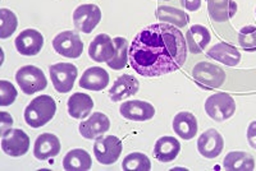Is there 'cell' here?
<instances>
[{
  "mask_svg": "<svg viewBox=\"0 0 256 171\" xmlns=\"http://www.w3.org/2000/svg\"><path fill=\"white\" fill-rule=\"evenodd\" d=\"M248 141L251 147L256 150V122H252L248 128Z\"/></svg>",
  "mask_w": 256,
  "mask_h": 171,
  "instance_id": "cell-33",
  "label": "cell"
},
{
  "mask_svg": "<svg viewBox=\"0 0 256 171\" xmlns=\"http://www.w3.org/2000/svg\"><path fill=\"white\" fill-rule=\"evenodd\" d=\"M138 87H140L138 81L134 76L123 74L120 78L116 79L113 87L109 90V99L113 102H120L130 96L136 95Z\"/></svg>",
  "mask_w": 256,
  "mask_h": 171,
  "instance_id": "cell-17",
  "label": "cell"
},
{
  "mask_svg": "<svg viewBox=\"0 0 256 171\" xmlns=\"http://www.w3.org/2000/svg\"><path fill=\"white\" fill-rule=\"evenodd\" d=\"M13 124V118L10 115H9L8 113H6V111H3L2 113V133L3 132L6 131V128H10Z\"/></svg>",
  "mask_w": 256,
  "mask_h": 171,
  "instance_id": "cell-35",
  "label": "cell"
},
{
  "mask_svg": "<svg viewBox=\"0 0 256 171\" xmlns=\"http://www.w3.org/2000/svg\"><path fill=\"white\" fill-rule=\"evenodd\" d=\"M123 151L122 141L116 136H105L96 138L94 143V155L98 163L112 165L120 159Z\"/></svg>",
  "mask_w": 256,
  "mask_h": 171,
  "instance_id": "cell-6",
  "label": "cell"
},
{
  "mask_svg": "<svg viewBox=\"0 0 256 171\" xmlns=\"http://www.w3.org/2000/svg\"><path fill=\"white\" fill-rule=\"evenodd\" d=\"M18 20L14 13L9 9H0V38H8L14 33Z\"/></svg>",
  "mask_w": 256,
  "mask_h": 171,
  "instance_id": "cell-30",
  "label": "cell"
},
{
  "mask_svg": "<svg viewBox=\"0 0 256 171\" xmlns=\"http://www.w3.org/2000/svg\"><path fill=\"white\" fill-rule=\"evenodd\" d=\"M109 84V74L100 67H91L86 69L80 79V87L88 91H102Z\"/></svg>",
  "mask_w": 256,
  "mask_h": 171,
  "instance_id": "cell-18",
  "label": "cell"
},
{
  "mask_svg": "<svg viewBox=\"0 0 256 171\" xmlns=\"http://www.w3.org/2000/svg\"><path fill=\"white\" fill-rule=\"evenodd\" d=\"M180 4L187 10L191 12H196L201 6V0H180Z\"/></svg>",
  "mask_w": 256,
  "mask_h": 171,
  "instance_id": "cell-34",
  "label": "cell"
},
{
  "mask_svg": "<svg viewBox=\"0 0 256 171\" xmlns=\"http://www.w3.org/2000/svg\"><path fill=\"white\" fill-rule=\"evenodd\" d=\"M223 168L230 171H252L255 169V160L246 152L233 151L224 157Z\"/></svg>",
  "mask_w": 256,
  "mask_h": 171,
  "instance_id": "cell-26",
  "label": "cell"
},
{
  "mask_svg": "<svg viewBox=\"0 0 256 171\" xmlns=\"http://www.w3.org/2000/svg\"><path fill=\"white\" fill-rule=\"evenodd\" d=\"M180 151V143L174 137H162L154 146V156L163 164L172 163L177 159Z\"/></svg>",
  "mask_w": 256,
  "mask_h": 171,
  "instance_id": "cell-19",
  "label": "cell"
},
{
  "mask_svg": "<svg viewBox=\"0 0 256 171\" xmlns=\"http://www.w3.org/2000/svg\"><path fill=\"white\" fill-rule=\"evenodd\" d=\"M49 73L56 92L67 93L72 91L78 70L72 63H56L49 68Z\"/></svg>",
  "mask_w": 256,
  "mask_h": 171,
  "instance_id": "cell-7",
  "label": "cell"
},
{
  "mask_svg": "<svg viewBox=\"0 0 256 171\" xmlns=\"http://www.w3.org/2000/svg\"><path fill=\"white\" fill-rule=\"evenodd\" d=\"M30 138L22 129L9 128L2 133V150L12 157H20L28 152Z\"/></svg>",
  "mask_w": 256,
  "mask_h": 171,
  "instance_id": "cell-9",
  "label": "cell"
},
{
  "mask_svg": "<svg viewBox=\"0 0 256 171\" xmlns=\"http://www.w3.org/2000/svg\"><path fill=\"white\" fill-rule=\"evenodd\" d=\"M56 113V104L49 95L32 100L24 109V122L31 128H41L50 122Z\"/></svg>",
  "mask_w": 256,
  "mask_h": 171,
  "instance_id": "cell-2",
  "label": "cell"
},
{
  "mask_svg": "<svg viewBox=\"0 0 256 171\" xmlns=\"http://www.w3.org/2000/svg\"><path fill=\"white\" fill-rule=\"evenodd\" d=\"M158 19L164 22V23L173 24L176 27H184L188 23V14L184 13V10H180L177 8L172 6H159L156 10Z\"/></svg>",
  "mask_w": 256,
  "mask_h": 171,
  "instance_id": "cell-27",
  "label": "cell"
},
{
  "mask_svg": "<svg viewBox=\"0 0 256 171\" xmlns=\"http://www.w3.org/2000/svg\"><path fill=\"white\" fill-rule=\"evenodd\" d=\"M238 42L246 51L256 50V26L242 27L238 32Z\"/></svg>",
  "mask_w": 256,
  "mask_h": 171,
  "instance_id": "cell-31",
  "label": "cell"
},
{
  "mask_svg": "<svg viewBox=\"0 0 256 171\" xmlns=\"http://www.w3.org/2000/svg\"><path fill=\"white\" fill-rule=\"evenodd\" d=\"M60 147V141L58 137L52 133H42L36 138L34 155L40 161H45V160L58 156Z\"/></svg>",
  "mask_w": 256,
  "mask_h": 171,
  "instance_id": "cell-16",
  "label": "cell"
},
{
  "mask_svg": "<svg viewBox=\"0 0 256 171\" xmlns=\"http://www.w3.org/2000/svg\"><path fill=\"white\" fill-rule=\"evenodd\" d=\"M255 15H256V9H255Z\"/></svg>",
  "mask_w": 256,
  "mask_h": 171,
  "instance_id": "cell-36",
  "label": "cell"
},
{
  "mask_svg": "<svg viewBox=\"0 0 256 171\" xmlns=\"http://www.w3.org/2000/svg\"><path fill=\"white\" fill-rule=\"evenodd\" d=\"M114 45H116V55L112 60H109L108 67L114 70H120L127 65L128 61V42L124 37H116L114 38Z\"/></svg>",
  "mask_w": 256,
  "mask_h": 171,
  "instance_id": "cell-28",
  "label": "cell"
},
{
  "mask_svg": "<svg viewBox=\"0 0 256 171\" xmlns=\"http://www.w3.org/2000/svg\"><path fill=\"white\" fill-rule=\"evenodd\" d=\"M205 111L216 122H224L236 113V101L226 92H218L208 97Z\"/></svg>",
  "mask_w": 256,
  "mask_h": 171,
  "instance_id": "cell-5",
  "label": "cell"
},
{
  "mask_svg": "<svg viewBox=\"0 0 256 171\" xmlns=\"http://www.w3.org/2000/svg\"><path fill=\"white\" fill-rule=\"evenodd\" d=\"M198 120L195 115L188 111L178 113L173 119V131L182 140L190 141L198 133Z\"/></svg>",
  "mask_w": 256,
  "mask_h": 171,
  "instance_id": "cell-20",
  "label": "cell"
},
{
  "mask_svg": "<svg viewBox=\"0 0 256 171\" xmlns=\"http://www.w3.org/2000/svg\"><path fill=\"white\" fill-rule=\"evenodd\" d=\"M206 54L209 58L222 64H226L228 67H236L241 60V52L227 42H219V44L214 45Z\"/></svg>",
  "mask_w": 256,
  "mask_h": 171,
  "instance_id": "cell-21",
  "label": "cell"
},
{
  "mask_svg": "<svg viewBox=\"0 0 256 171\" xmlns=\"http://www.w3.org/2000/svg\"><path fill=\"white\" fill-rule=\"evenodd\" d=\"M16 49L20 55H38L44 46V36L34 28H27L17 36L14 41Z\"/></svg>",
  "mask_w": 256,
  "mask_h": 171,
  "instance_id": "cell-11",
  "label": "cell"
},
{
  "mask_svg": "<svg viewBox=\"0 0 256 171\" xmlns=\"http://www.w3.org/2000/svg\"><path fill=\"white\" fill-rule=\"evenodd\" d=\"M164 1H168V0H164Z\"/></svg>",
  "mask_w": 256,
  "mask_h": 171,
  "instance_id": "cell-37",
  "label": "cell"
},
{
  "mask_svg": "<svg viewBox=\"0 0 256 171\" xmlns=\"http://www.w3.org/2000/svg\"><path fill=\"white\" fill-rule=\"evenodd\" d=\"M17 99V90L10 82L0 81V105L9 106Z\"/></svg>",
  "mask_w": 256,
  "mask_h": 171,
  "instance_id": "cell-32",
  "label": "cell"
},
{
  "mask_svg": "<svg viewBox=\"0 0 256 171\" xmlns=\"http://www.w3.org/2000/svg\"><path fill=\"white\" fill-rule=\"evenodd\" d=\"M102 20V10L95 4H82L73 12V23L77 31L91 33Z\"/></svg>",
  "mask_w": 256,
  "mask_h": 171,
  "instance_id": "cell-10",
  "label": "cell"
},
{
  "mask_svg": "<svg viewBox=\"0 0 256 171\" xmlns=\"http://www.w3.org/2000/svg\"><path fill=\"white\" fill-rule=\"evenodd\" d=\"M110 128V120L105 114L94 113L88 119L84 120L80 124V133L86 140H96L100 136L109 131Z\"/></svg>",
  "mask_w": 256,
  "mask_h": 171,
  "instance_id": "cell-15",
  "label": "cell"
},
{
  "mask_svg": "<svg viewBox=\"0 0 256 171\" xmlns=\"http://www.w3.org/2000/svg\"><path fill=\"white\" fill-rule=\"evenodd\" d=\"M206 3L210 18L216 22H226L237 13L234 0H206Z\"/></svg>",
  "mask_w": 256,
  "mask_h": 171,
  "instance_id": "cell-24",
  "label": "cell"
},
{
  "mask_svg": "<svg viewBox=\"0 0 256 171\" xmlns=\"http://www.w3.org/2000/svg\"><path fill=\"white\" fill-rule=\"evenodd\" d=\"M92 166L90 154L82 148L68 152L63 159V168L67 171H88Z\"/></svg>",
  "mask_w": 256,
  "mask_h": 171,
  "instance_id": "cell-25",
  "label": "cell"
},
{
  "mask_svg": "<svg viewBox=\"0 0 256 171\" xmlns=\"http://www.w3.org/2000/svg\"><path fill=\"white\" fill-rule=\"evenodd\" d=\"M16 81L24 95H34L46 88V77L40 68L35 65H24L16 73Z\"/></svg>",
  "mask_w": 256,
  "mask_h": 171,
  "instance_id": "cell-4",
  "label": "cell"
},
{
  "mask_svg": "<svg viewBox=\"0 0 256 171\" xmlns=\"http://www.w3.org/2000/svg\"><path fill=\"white\" fill-rule=\"evenodd\" d=\"M210 32L205 26L195 24L186 32L187 47L192 54H200L210 42Z\"/></svg>",
  "mask_w": 256,
  "mask_h": 171,
  "instance_id": "cell-23",
  "label": "cell"
},
{
  "mask_svg": "<svg viewBox=\"0 0 256 171\" xmlns=\"http://www.w3.org/2000/svg\"><path fill=\"white\" fill-rule=\"evenodd\" d=\"M88 55L94 61L108 63L116 55V45L110 36L106 33H100L91 41L88 46Z\"/></svg>",
  "mask_w": 256,
  "mask_h": 171,
  "instance_id": "cell-14",
  "label": "cell"
},
{
  "mask_svg": "<svg viewBox=\"0 0 256 171\" xmlns=\"http://www.w3.org/2000/svg\"><path fill=\"white\" fill-rule=\"evenodd\" d=\"M52 47L59 55L70 59H77L82 55L84 42L77 32L63 31L54 37Z\"/></svg>",
  "mask_w": 256,
  "mask_h": 171,
  "instance_id": "cell-8",
  "label": "cell"
},
{
  "mask_svg": "<svg viewBox=\"0 0 256 171\" xmlns=\"http://www.w3.org/2000/svg\"><path fill=\"white\" fill-rule=\"evenodd\" d=\"M224 148L223 137L216 129H208L198 137V150L205 159H216Z\"/></svg>",
  "mask_w": 256,
  "mask_h": 171,
  "instance_id": "cell-13",
  "label": "cell"
},
{
  "mask_svg": "<svg viewBox=\"0 0 256 171\" xmlns=\"http://www.w3.org/2000/svg\"><path fill=\"white\" fill-rule=\"evenodd\" d=\"M130 63L142 77H159L177 72L187 59L184 33L169 23H154L141 29L132 41Z\"/></svg>",
  "mask_w": 256,
  "mask_h": 171,
  "instance_id": "cell-1",
  "label": "cell"
},
{
  "mask_svg": "<svg viewBox=\"0 0 256 171\" xmlns=\"http://www.w3.org/2000/svg\"><path fill=\"white\" fill-rule=\"evenodd\" d=\"M122 169L126 171H148L152 170V163L146 155L141 152H134L124 157Z\"/></svg>",
  "mask_w": 256,
  "mask_h": 171,
  "instance_id": "cell-29",
  "label": "cell"
},
{
  "mask_svg": "<svg viewBox=\"0 0 256 171\" xmlns=\"http://www.w3.org/2000/svg\"><path fill=\"white\" fill-rule=\"evenodd\" d=\"M192 77L196 84L208 91L216 90L226 82V72L216 64L200 61L192 69Z\"/></svg>",
  "mask_w": 256,
  "mask_h": 171,
  "instance_id": "cell-3",
  "label": "cell"
},
{
  "mask_svg": "<svg viewBox=\"0 0 256 171\" xmlns=\"http://www.w3.org/2000/svg\"><path fill=\"white\" fill-rule=\"evenodd\" d=\"M120 115L132 122H146L154 118L155 109L150 102L134 100L123 102L120 108Z\"/></svg>",
  "mask_w": 256,
  "mask_h": 171,
  "instance_id": "cell-12",
  "label": "cell"
},
{
  "mask_svg": "<svg viewBox=\"0 0 256 171\" xmlns=\"http://www.w3.org/2000/svg\"><path fill=\"white\" fill-rule=\"evenodd\" d=\"M68 114L73 119H84L91 114L94 108V101L88 93H73L67 102Z\"/></svg>",
  "mask_w": 256,
  "mask_h": 171,
  "instance_id": "cell-22",
  "label": "cell"
}]
</instances>
